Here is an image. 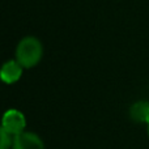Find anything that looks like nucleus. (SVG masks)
<instances>
[{
    "mask_svg": "<svg viewBox=\"0 0 149 149\" xmlns=\"http://www.w3.org/2000/svg\"><path fill=\"white\" fill-rule=\"evenodd\" d=\"M16 60L24 70H30L39 64L43 56V45L37 37H24L16 46Z\"/></svg>",
    "mask_w": 149,
    "mask_h": 149,
    "instance_id": "1",
    "label": "nucleus"
},
{
    "mask_svg": "<svg viewBox=\"0 0 149 149\" xmlns=\"http://www.w3.org/2000/svg\"><path fill=\"white\" fill-rule=\"evenodd\" d=\"M26 127V119L25 115L17 109H9L4 113L1 119V128L5 130L8 134L12 136H17V135L25 132Z\"/></svg>",
    "mask_w": 149,
    "mask_h": 149,
    "instance_id": "2",
    "label": "nucleus"
},
{
    "mask_svg": "<svg viewBox=\"0 0 149 149\" xmlns=\"http://www.w3.org/2000/svg\"><path fill=\"white\" fill-rule=\"evenodd\" d=\"M12 149H45V144L37 134L25 131L15 136Z\"/></svg>",
    "mask_w": 149,
    "mask_h": 149,
    "instance_id": "3",
    "label": "nucleus"
},
{
    "mask_svg": "<svg viewBox=\"0 0 149 149\" xmlns=\"http://www.w3.org/2000/svg\"><path fill=\"white\" fill-rule=\"evenodd\" d=\"M24 72V68L17 60H7L4 64L1 65V71H0V77H1L4 84H15L21 79Z\"/></svg>",
    "mask_w": 149,
    "mask_h": 149,
    "instance_id": "4",
    "label": "nucleus"
},
{
    "mask_svg": "<svg viewBox=\"0 0 149 149\" xmlns=\"http://www.w3.org/2000/svg\"><path fill=\"white\" fill-rule=\"evenodd\" d=\"M130 116L137 123L149 124V101H137L130 107Z\"/></svg>",
    "mask_w": 149,
    "mask_h": 149,
    "instance_id": "5",
    "label": "nucleus"
},
{
    "mask_svg": "<svg viewBox=\"0 0 149 149\" xmlns=\"http://www.w3.org/2000/svg\"><path fill=\"white\" fill-rule=\"evenodd\" d=\"M13 139H15V136H12L10 134H8L5 130L0 128V149H9V148H12Z\"/></svg>",
    "mask_w": 149,
    "mask_h": 149,
    "instance_id": "6",
    "label": "nucleus"
},
{
    "mask_svg": "<svg viewBox=\"0 0 149 149\" xmlns=\"http://www.w3.org/2000/svg\"><path fill=\"white\" fill-rule=\"evenodd\" d=\"M148 136H149V124H148Z\"/></svg>",
    "mask_w": 149,
    "mask_h": 149,
    "instance_id": "7",
    "label": "nucleus"
}]
</instances>
